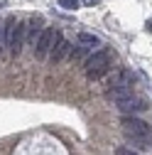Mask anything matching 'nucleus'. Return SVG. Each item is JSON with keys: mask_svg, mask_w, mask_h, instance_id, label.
Instances as JSON below:
<instances>
[{"mask_svg": "<svg viewBox=\"0 0 152 155\" xmlns=\"http://www.w3.org/2000/svg\"><path fill=\"white\" fill-rule=\"evenodd\" d=\"M110 59H113V52L110 49H96L88 59H86V76L88 79H98V76H103L108 69H110Z\"/></svg>", "mask_w": 152, "mask_h": 155, "instance_id": "obj_1", "label": "nucleus"}, {"mask_svg": "<svg viewBox=\"0 0 152 155\" xmlns=\"http://www.w3.org/2000/svg\"><path fill=\"white\" fill-rule=\"evenodd\" d=\"M128 94H132V74L130 71H120L116 79L110 81V89H108L106 96L113 99V101H118V99H123Z\"/></svg>", "mask_w": 152, "mask_h": 155, "instance_id": "obj_2", "label": "nucleus"}, {"mask_svg": "<svg viewBox=\"0 0 152 155\" xmlns=\"http://www.w3.org/2000/svg\"><path fill=\"white\" fill-rule=\"evenodd\" d=\"M54 40H56V30H54V27H44V30L40 32V37H37V42H34V47H32L34 57H37L40 62L49 57V52H52V45H54Z\"/></svg>", "mask_w": 152, "mask_h": 155, "instance_id": "obj_3", "label": "nucleus"}, {"mask_svg": "<svg viewBox=\"0 0 152 155\" xmlns=\"http://www.w3.org/2000/svg\"><path fill=\"white\" fill-rule=\"evenodd\" d=\"M116 106H118V111H120L123 116H135V113H140V111L147 108V101L142 99V96L128 94V96H123V99L116 101Z\"/></svg>", "mask_w": 152, "mask_h": 155, "instance_id": "obj_4", "label": "nucleus"}, {"mask_svg": "<svg viewBox=\"0 0 152 155\" xmlns=\"http://www.w3.org/2000/svg\"><path fill=\"white\" fill-rule=\"evenodd\" d=\"M120 126H123L125 135H152L150 126H147L142 118H135V116H123V118H120Z\"/></svg>", "mask_w": 152, "mask_h": 155, "instance_id": "obj_5", "label": "nucleus"}, {"mask_svg": "<svg viewBox=\"0 0 152 155\" xmlns=\"http://www.w3.org/2000/svg\"><path fill=\"white\" fill-rule=\"evenodd\" d=\"M69 54H71V42L66 40V37H62L59 32H56V40H54L52 52H49V59H52V64H62Z\"/></svg>", "mask_w": 152, "mask_h": 155, "instance_id": "obj_6", "label": "nucleus"}, {"mask_svg": "<svg viewBox=\"0 0 152 155\" xmlns=\"http://www.w3.org/2000/svg\"><path fill=\"white\" fill-rule=\"evenodd\" d=\"M25 37H27V25L25 22H17L15 35H12V42H10V49H8L10 57H20V52L25 47Z\"/></svg>", "mask_w": 152, "mask_h": 155, "instance_id": "obj_7", "label": "nucleus"}, {"mask_svg": "<svg viewBox=\"0 0 152 155\" xmlns=\"http://www.w3.org/2000/svg\"><path fill=\"white\" fill-rule=\"evenodd\" d=\"M125 138L138 150H152V135H125Z\"/></svg>", "mask_w": 152, "mask_h": 155, "instance_id": "obj_8", "label": "nucleus"}, {"mask_svg": "<svg viewBox=\"0 0 152 155\" xmlns=\"http://www.w3.org/2000/svg\"><path fill=\"white\" fill-rule=\"evenodd\" d=\"M40 20H30L27 22V42L34 47V42H37V37H40Z\"/></svg>", "mask_w": 152, "mask_h": 155, "instance_id": "obj_9", "label": "nucleus"}, {"mask_svg": "<svg viewBox=\"0 0 152 155\" xmlns=\"http://www.w3.org/2000/svg\"><path fill=\"white\" fill-rule=\"evenodd\" d=\"M79 42L86 45V47H98V45H101V40H98L96 35H91V32H81V35H79Z\"/></svg>", "mask_w": 152, "mask_h": 155, "instance_id": "obj_10", "label": "nucleus"}, {"mask_svg": "<svg viewBox=\"0 0 152 155\" xmlns=\"http://www.w3.org/2000/svg\"><path fill=\"white\" fill-rule=\"evenodd\" d=\"M59 8H64V10H76V8H79V0H59Z\"/></svg>", "mask_w": 152, "mask_h": 155, "instance_id": "obj_11", "label": "nucleus"}, {"mask_svg": "<svg viewBox=\"0 0 152 155\" xmlns=\"http://www.w3.org/2000/svg\"><path fill=\"white\" fill-rule=\"evenodd\" d=\"M116 155H138V153L132 150V148H125V145H120V148L116 150Z\"/></svg>", "mask_w": 152, "mask_h": 155, "instance_id": "obj_12", "label": "nucleus"}, {"mask_svg": "<svg viewBox=\"0 0 152 155\" xmlns=\"http://www.w3.org/2000/svg\"><path fill=\"white\" fill-rule=\"evenodd\" d=\"M96 3H101V0H84V5H96Z\"/></svg>", "mask_w": 152, "mask_h": 155, "instance_id": "obj_13", "label": "nucleus"}, {"mask_svg": "<svg viewBox=\"0 0 152 155\" xmlns=\"http://www.w3.org/2000/svg\"><path fill=\"white\" fill-rule=\"evenodd\" d=\"M147 30H150V32H152V20H147Z\"/></svg>", "mask_w": 152, "mask_h": 155, "instance_id": "obj_14", "label": "nucleus"}, {"mask_svg": "<svg viewBox=\"0 0 152 155\" xmlns=\"http://www.w3.org/2000/svg\"><path fill=\"white\" fill-rule=\"evenodd\" d=\"M3 5H5V0H0V8H3Z\"/></svg>", "mask_w": 152, "mask_h": 155, "instance_id": "obj_15", "label": "nucleus"}]
</instances>
